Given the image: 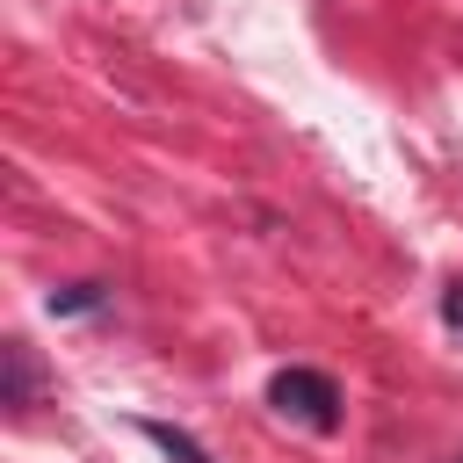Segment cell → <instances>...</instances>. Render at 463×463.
<instances>
[{
  "instance_id": "1",
  "label": "cell",
  "mask_w": 463,
  "mask_h": 463,
  "mask_svg": "<svg viewBox=\"0 0 463 463\" xmlns=\"http://www.w3.org/2000/svg\"><path fill=\"white\" fill-rule=\"evenodd\" d=\"M268 405H275L282 420L311 427V434H333V427H340V391H333V376H318V369H275V376H268Z\"/></svg>"
},
{
  "instance_id": "2",
  "label": "cell",
  "mask_w": 463,
  "mask_h": 463,
  "mask_svg": "<svg viewBox=\"0 0 463 463\" xmlns=\"http://www.w3.org/2000/svg\"><path fill=\"white\" fill-rule=\"evenodd\" d=\"M0 362H7L0 398H7V405H29V398H36V362H29V347H22V340H7V347H0Z\"/></svg>"
},
{
  "instance_id": "3",
  "label": "cell",
  "mask_w": 463,
  "mask_h": 463,
  "mask_svg": "<svg viewBox=\"0 0 463 463\" xmlns=\"http://www.w3.org/2000/svg\"><path fill=\"white\" fill-rule=\"evenodd\" d=\"M43 311H51V318H72V311H101V282H65V289H51V297H43Z\"/></svg>"
},
{
  "instance_id": "4",
  "label": "cell",
  "mask_w": 463,
  "mask_h": 463,
  "mask_svg": "<svg viewBox=\"0 0 463 463\" xmlns=\"http://www.w3.org/2000/svg\"><path fill=\"white\" fill-rule=\"evenodd\" d=\"M137 434H145V441H159V449H166L174 463H210V456H203V449H195V441H188L181 427H166V420H137Z\"/></svg>"
},
{
  "instance_id": "5",
  "label": "cell",
  "mask_w": 463,
  "mask_h": 463,
  "mask_svg": "<svg viewBox=\"0 0 463 463\" xmlns=\"http://www.w3.org/2000/svg\"><path fill=\"white\" fill-rule=\"evenodd\" d=\"M441 326H449V333L463 340V275H456V282L441 289Z\"/></svg>"
}]
</instances>
